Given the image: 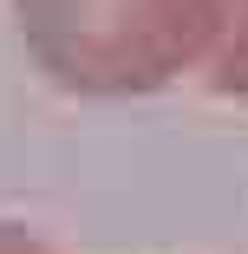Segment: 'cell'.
I'll use <instances>...</instances> for the list:
<instances>
[{
  "instance_id": "1",
  "label": "cell",
  "mask_w": 248,
  "mask_h": 254,
  "mask_svg": "<svg viewBox=\"0 0 248 254\" xmlns=\"http://www.w3.org/2000/svg\"><path fill=\"white\" fill-rule=\"evenodd\" d=\"M26 26L53 72L144 85L209 33V0H26Z\"/></svg>"
}]
</instances>
